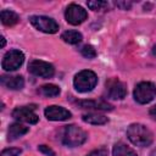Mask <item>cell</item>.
Here are the masks:
<instances>
[{"label": "cell", "mask_w": 156, "mask_h": 156, "mask_svg": "<svg viewBox=\"0 0 156 156\" xmlns=\"http://www.w3.org/2000/svg\"><path fill=\"white\" fill-rule=\"evenodd\" d=\"M127 136L132 141V144L136 146H147L152 143V133L147 127L140 123H133L127 129Z\"/></svg>", "instance_id": "obj_1"}, {"label": "cell", "mask_w": 156, "mask_h": 156, "mask_svg": "<svg viewBox=\"0 0 156 156\" xmlns=\"http://www.w3.org/2000/svg\"><path fill=\"white\" fill-rule=\"evenodd\" d=\"M87 138H88L87 133L82 128H79L74 124H69L63 128L62 143L67 146H79L85 143Z\"/></svg>", "instance_id": "obj_2"}, {"label": "cell", "mask_w": 156, "mask_h": 156, "mask_svg": "<svg viewBox=\"0 0 156 156\" xmlns=\"http://www.w3.org/2000/svg\"><path fill=\"white\" fill-rule=\"evenodd\" d=\"M98 83V77L96 74L93 72V71H89V69H84V71H80L79 73H77L74 76V79H73V84H74V88L79 91V93H88V91H91L95 85Z\"/></svg>", "instance_id": "obj_3"}, {"label": "cell", "mask_w": 156, "mask_h": 156, "mask_svg": "<svg viewBox=\"0 0 156 156\" xmlns=\"http://www.w3.org/2000/svg\"><path fill=\"white\" fill-rule=\"evenodd\" d=\"M156 96V85L151 82H140L134 89V99L139 104H147Z\"/></svg>", "instance_id": "obj_4"}, {"label": "cell", "mask_w": 156, "mask_h": 156, "mask_svg": "<svg viewBox=\"0 0 156 156\" xmlns=\"http://www.w3.org/2000/svg\"><path fill=\"white\" fill-rule=\"evenodd\" d=\"M23 61H24V55L20 50H10L5 54L1 66L5 71L11 72V71L18 69L22 66Z\"/></svg>", "instance_id": "obj_5"}, {"label": "cell", "mask_w": 156, "mask_h": 156, "mask_svg": "<svg viewBox=\"0 0 156 156\" xmlns=\"http://www.w3.org/2000/svg\"><path fill=\"white\" fill-rule=\"evenodd\" d=\"M33 27H35L38 30H41L44 33H56L58 30V24L55 20L46 17V16H32L29 18Z\"/></svg>", "instance_id": "obj_6"}, {"label": "cell", "mask_w": 156, "mask_h": 156, "mask_svg": "<svg viewBox=\"0 0 156 156\" xmlns=\"http://www.w3.org/2000/svg\"><path fill=\"white\" fill-rule=\"evenodd\" d=\"M28 71L37 76V77H43V78H51L55 73V68L51 63L41 61V60H33L28 65Z\"/></svg>", "instance_id": "obj_7"}, {"label": "cell", "mask_w": 156, "mask_h": 156, "mask_svg": "<svg viewBox=\"0 0 156 156\" xmlns=\"http://www.w3.org/2000/svg\"><path fill=\"white\" fill-rule=\"evenodd\" d=\"M65 16H66V21L68 23H71L73 26H78L87 20L88 13L82 6L76 5V4H71L66 10Z\"/></svg>", "instance_id": "obj_8"}, {"label": "cell", "mask_w": 156, "mask_h": 156, "mask_svg": "<svg viewBox=\"0 0 156 156\" xmlns=\"http://www.w3.org/2000/svg\"><path fill=\"white\" fill-rule=\"evenodd\" d=\"M106 89L108 98L113 100H122L127 95L126 84L118 79H110L106 83Z\"/></svg>", "instance_id": "obj_9"}, {"label": "cell", "mask_w": 156, "mask_h": 156, "mask_svg": "<svg viewBox=\"0 0 156 156\" xmlns=\"http://www.w3.org/2000/svg\"><path fill=\"white\" fill-rule=\"evenodd\" d=\"M12 117L16 118L17 121L26 122V123H29V124H34L39 119L37 113L33 111V107H28V106L16 107L12 111Z\"/></svg>", "instance_id": "obj_10"}, {"label": "cell", "mask_w": 156, "mask_h": 156, "mask_svg": "<svg viewBox=\"0 0 156 156\" xmlns=\"http://www.w3.org/2000/svg\"><path fill=\"white\" fill-rule=\"evenodd\" d=\"M44 113H45V117L50 121H66L71 118V112L68 110L61 106H56V105L46 107Z\"/></svg>", "instance_id": "obj_11"}, {"label": "cell", "mask_w": 156, "mask_h": 156, "mask_svg": "<svg viewBox=\"0 0 156 156\" xmlns=\"http://www.w3.org/2000/svg\"><path fill=\"white\" fill-rule=\"evenodd\" d=\"M77 105H79L82 108H91V110H100V111H110L112 110V106L102 100H80L77 101Z\"/></svg>", "instance_id": "obj_12"}, {"label": "cell", "mask_w": 156, "mask_h": 156, "mask_svg": "<svg viewBox=\"0 0 156 156\" xmlns=\"http://www.w3.org/2000/svg\"><path fill=\"white\" fill-rule=\"evenodd\" d=\"M1 84L12 90H20L24 87V79L21 76H2Z\"/></svg>", "instance_id": "obj_13"}, {"label": "cell", "mask_w": 156, "mask_h": 156, "mask_svg": "<svg viewBox=\"0 0 156 156\" xmlns=\"http://www.w3.org/2000/svg\"><path fill=\"white\" fill-rule=\"evenodd\" d=\"M28 132V127H24L20 123H13L9 128V140H15L22 135H24Z\"/></svg>", "instance_id": "obj_14"}, {"label": "cell", "mask_w": 156, "mask_h": 156, "mask_svg": "<svg viewBox=\"0 0 156 156\" xmlns=\"http://www.w3.org/2000/svg\"><path fill=\"white\" fill-rule=\"evenodd\" d=\"M112 154H113V156H138L136 152L132 147L127 146L123 143L115 144L113 150H112Z\"/></svg>", "instance_id": "obj_15"}, {"label": "cell", "mask_w": 156, "mask_h": 156, "mask_svg": "<svg viewBox=\"0 0 156 156\" xmlns=\"http://www.w3.org/2000/svg\"><path fill=\"white\" fill-rule=\"evenodd\" d=\"M0 17H1V22L5 26H15L20 21V16L10 10H2Z\"/></svg>", "instance_id": "obj_16"}, {"label": "cell", "mask_w": 156, "mask_h": 156, "mask_svg": "<svg viewBox=\"0 0 156 156\" xmlns=\"http://www.w3.org/2000/svg\"><path fill=\"white\" fill-rule=\"evenodd\" d=\"M82 34L77 30H66L61 35V39L68 44H78L82 41Z\"/></svg>", "instance_id": "obj_17"}, {"label": "cell", "mask_w": 156, "mask_h": 156, "mask_svg": "<svg viewBox=\"0 0 156 156\" xmlns=\"http://www.w3.org/2000/svg\"><path fill=\"white\" fill-rule=\"evenodd\" d=\"M82 119L90 124H105L107 122V117L98 113H85L82 116Z\"/></svg>", "instance_id": "obj_18"}, {"label": "cell", "mask_w": 156, "mask_h": 156, "mask_svg": "<svg viewBox=\"0 0 156 156\" xmlns=\"http://www.w3.org/2000/svg\"><path fill=\"white\" fill-rule=\"evenodd\" d=\"M38 93L41 94L43 96L52 98V96H57L60 94V88L57 85H54V84H45L38 89Z\"/></svg>", "instance_id": "obj_19"}, {"label": "cell", "mask_w": 156, "mask_h": 156, "mask_svg": "<svg viewBox=\"0 0 156 156\" xmlns=\"http://www.w3.org/2000/svg\"><path fill=\"white\" fill-rule=\"evenodd\" d=\"M88 7L93 11H104L108 7L107 1H101V0H94V1H88L87 2Z\"/></svg>", "instance_id": "obj_20"}, {"label": "cell", "mask_w": 156, "mask_h": 156, "mask_svg": "<svg viewBox=\"0 0 156 156\" xmlns=\"http://www.w3.org/2000/svg\"><path fill=\"white\" fill-rule=\"evenodd\" d=\"M80 52L84 57L87 58H94L96 56V51L95 49L91 46V45H84L82 49H80Z\"/></svg>", "instance_id": "obj_21"}, {"label": "cell", "mask_w": 156, "mask_h": 156, "mask_svg": "<svg viewBox=\"0 0 156 156\" xmlns=\"http://www.w3.org/2000/svg\"><path fill=\"white\" fill-rule=\"evenodd\" d=\"M21 154V149L17 147H10V149H5L1 152V156H18Z\"/></svg>", "instance_id": "obj_22"}, {"label": "cell", "mask_w": 156, "mask_h": 156, "mask_svg": "<svg viewBox=\"0 0 156 156\" xmlns=\"http://www.w3.org/2000/svg\"><path fill=\"white\" fill-rule=\"evenodd\" d=\"M87 156H107V150L101 147V149H96V150H93L90 154H88Z\"/></svg>", "instance_id": "obj_23"}, {"label": "cell", "mask_w": 156, "mask_h": 156, "mask_svg": "<svg viewBox=\"0 0 156 156\" xmlns=\"http://www.w3.org/2000/svg\"><path fill=\"white\" fill-rule=\"evenodd\" d=\"M38 150H39V151H41V152H43V154H45V155L55 156V152H54L49 146H46V145H39V146H38Z\"/></svg>", "instance_id": "obj_24"}, {"label": "cell", "mask_w": 156, "mask_h": 156, "mask_svg": "<svg viewBox=\"0 0 156 156\" xmlns=\"http://www.w3.org/2000/svg\"><path fill=\"white\" fill-rule=\"evenodd\" d=\"M115 5L122 10H129L130 6H132V2L130 1H116Z\"/></svg>", "instance_id": "obj_25"}, {"label": "cell", "mask_w": 156, "mask_h": 156, "mask_svg": "<svg viewBox=\"0 0 156 156\" xmlns=\"http://www.w3.org/2000/svg\"><path fill=\"white\" fill-rule=\"evenodd\" d=\"M149 113H150V116H151L154 119H156V105H155V106H152V107L150 108Z\"/></svg>", "instance_id": "obj_26"}, {"label": "cell", "mask_w": 156, "mask_h": 156, "mask_svg": "<svg viewBox=\"0 0 156 156\" xmlns=\"http://www.w3.org/2000/svg\"><path fill=\"white\" fill-rule=\"evenodd\" d=\"M5 43H6V41H5V38H4V37H1V46H2V48L5 46Z\"/></svg>", "instance_id": "obj_27"}, {"label": "cell", "mask_w": 156, "mask_h": 156, "mask_svg": "<svg viewBox=\"0 0 156 156\" xmlns=\"http://www.w3.org/2000/svg\"><path fill=\"white\" fill-rule=\"evenodd\" d=\"M152 52H154V55H156V45L154 46V49H152Z\"/></svg>", "instance_id": "obj_28"}]
</instances>
